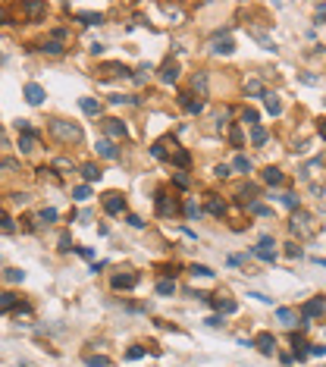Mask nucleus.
<instances>
[{"label": "nucleus", "instance_id": "7ed1b4c3", "mask_svg": "<svg viewBox=\"0 0 326 367\" xmlns=\"http://www.w3.org/2000/svg\"><path fill=\"white\" fill-rule=\"evenodd\" d=\"M311 317H326V298L323 295L311 298V301L301 308V320H311Z\"/></svg>", "mask_w": 326, "mask_h": 367}, {"label": "nucleus", "instance_id": "49530a36", "mask_svg": "<svg viewBox=\"0 0 326 367\" xmlns=\"http://www.w3.org/2000/svg\"><path fill=\"white\" fill-rule=\"evenodd\" d=\"M22 276H25L22 270H13V267L6 270V283H22Z\"/></svg>", "mask_w": 326, "mask_h": 367}, {"label": "nucleus", "instance_id": "603ef678", "mask_svg": "<svg viewBox=\"0 0 326 367\" xmlns=\"http://www.w3.org/2000/svg\"><path fill=\"white\" fill-rule=\"evenodd\" d=\"M176 185H182V189H188V176H185V173H176Z\"/></svg>", "mask_w": 326, "mask_h": 367}, {"label": "nucleus", "instance_id": "1a4fd4ad", "mask_svg": "<svg viewBox=\"0 0 326 367\" xmlns=\"http://www.w3.org/2000/svg\"><path fill=\"white\" fill-rule=\"evenodd\" d=\"M98 72H100V75H107V79H116V75H129L132 69H129L126 63H100V66H98Z\"/></svg>", "mask_w": 326, "mask_h": 367}, {"label": "nucleus", "instance_id": "bb28decb", "mask_svg": "<svg viewBox=\"0 0 326 367\" xmlns=\"http://www.w3.org/2000/svg\"><path fill=\"white\" fill-rule=\"evenodd\" d=\"M188 160H192V157H188V151H185V148H173V164H176V167H182V169H185V167H188Z\"/></svg>", "mask_w": 326, "mask_h": 367}, {"label": "nucleus", "instance_id": "6e6552de", "mask_svg": "<svg viewBox=\"0 0 326 367\" xmlns=\"http://www.w3.org/2000/svg\"><path fill=\"white\" fill-rule=\"evenodd\" d=\"M157 79L163 82V85H173L176 79H179V63L176 60H166V63L160 66V72H157Z\"/></svg>", "mask_w": 326, "mask_h": 367}, {"label": "nucleus", "instance_id": "8fccbe9b", "mask_svg": "<svg viewBox=\"0 0 326 367\" xmlns=\"http://www.w3.org/2000/svg\"><path fill=\"white\" fill-rule=\"evenodd\" d=\"M129 226H135V229H144V220H141V217H135V213H129Z\"/></svg>", "mask_w": 326, "mask_h": 367}, {"label": "nucleus", "instance_id": "09e8293b", "mask_svg": "<svg viewBox=\"0 0 326 367\" xmlns=\"http://www.w3.org/2000/svg\"><path fill=\"white\" fill-rule=\"evenodd\" d=\"M286 254H289V258H301V248L292 242V245H286Z\"/></svg>", "mask_w": 326, "mask_h": 367}, {"label": "nucleus", "instance_id": "a19ab883", "mask_svg": "<svg viewBox=\"0 0 326 367\" xmlns=\"http://www.w3.org/2000/svg\"><path fill=\"white\" fill-rule=\"evenodd\" d=\"M229 141H232V148H242V132H238V126L229 129Z\"/></svg>", "mask_w": 326, "mask_h": 367}, {"label": "nucleus", "instance_id": "2f4dec72", "mask_svg": "<svg viewBox=\"0 0 326 367\" xmlns=\"http://www.w3.org/2000/svg\"><path fill=\"white\" fill-rule=\"evenodd\" d=\"M282 204H286V207L292 210V213H295V210H301V207H298V195L295 192H286V195H282V198H279Z\"/></svg>", "mask_w": 326, "mask_h": 367}, {"label": "nucleus", "instance_id": "412c9836", "mask_svg": "<svg viewBox=\"0 0 326 367\" xmlns=\"http://www.w3.org/2000/svg\"><path fill=\"white\" fill-rule=\"evenodd\" d=\"M72 16L82 25H100V22H104V16H100V13H72Z\"/></svg>", "mask_w": 326, "mask_h": 367}, {"label": "nucleus", "instance_id": "4d7b16f0", "mask_svg": "<svg viewBox=\"0 0 326 367\" xmlns=\"http://www.w3.org/2000/svg\"><path fill=\"white\" fill-rule=\"evenodd\" d=\"M229 173H232V167H226V164L217 167V176H229Z\"/></svg>", "mask_w": 326, "mask_h": 367}, {"label": "nucleus", "instance_id": "0eeeda50", "mask_svg": "<svg viewBox=\"0 0 326 367\" xmlns=\"http://www.w3.org/2000/svg\"><path fill=\"white\" fill-rule=\"evenodd\" d=\"M104 132L110 135V138H126V135H129L126 123H123V119H116V116H107L104 119Z\"/></svg>", "mask_w": 326, "mask_h": 367}, {"label": "nucleus", "instance_id": "37998d69", "mask_svg": "<svg viewBox=\"0 0 326 367\" xmlns=\"http://www.w3.org/2000/svg\"><path fill=\"white\" fill-rule=\"evenodd\" d=\"M151 154L157 157V160H163V157H166V148H163V141H154V144H151Z\"/></svg>", "mask_w": 326, "mask_h": 367}, {"label": "nucleus", "instance_id": "9b49d317", "mask_svg": "<svg viewBox=\"0 0 326 367\" xmlns=\"http://www.w3.org/2000/svg\"><path fill=\"white\" fill-rule=\"evenodd\" d=\"M44 98H47V95H44V88H41V85H35V82H29V85H25V100H29L32 107H38Z\"/></svg>", "mask_w": 326, "mask_h": 367}, {"label": "nucleus", "instance_id": "58836bf2", "mask_svg": "<svg viewBox=\"0 0 326 367\" xmlns=\"http://www.w3.org/2000/svg\"><path fill=\"white\" fill-rule=\"evenodd\" d=\"M0 304H3V311L10 314V311L16 308V295H13V292H3V301H0Z\"/></svg>", "mask_w": 326, "mask_h": 367}, {"label": "nucleus", "instance_id": "a18cd8bd", "mask_svg": "<svg viewBox=\"0 0 326 367\" xmlns=\"http://www.w3.org/2000/svg\"><path fill=\"white\" fill-rule=\"evenodd\" d=\"M151 72H154V66H151V63H144V66H141V69H138V72H135V82H144V79H148V75H151Z\"/></svg>", "mask_w": 326, "mask_h": 367}, {"label": "nucleus", "instance_id": "4c0bfd02", "mask_svg": "<svg viewBox=\"0 0 326 367\" xmlns=\"http://www.w3.org/2000/svg\"><path fill=\"white\" fill-rule=\"evenodd\" d=\"M72 198H75V201H88V198H91V189H88V185H79V189L72 192Z\"/></svg>", "mask_w": 326, "mask_h": 367}, {"label": "nucleus", "instance_id": "39448f33", "mask_svg": "<svg viewBox=\"0 0 326 367\" xmlns=\"http://www.w3.org/2000/svg\"><path fill=\"white\" fill-rule=\"evenodd\" d=\"M157 213H160V217H176V213H179V201H173L166 192H157Z\"/></svg>", "mask_w": 326, "mask_h": 367}, {"label": "nucleus", "instance_id": "79ce46f5", "mask_svg": "<svg viewBox=\"0 0 326 367\" xmlns=\"http://www.w3.org/2000/svg\"><path fill=\"white\" fill-rule=\"evenodd\" d=\"M141 355H144V345H132V348L126 352V358H129V361H138Z\"/></svg>", "mask_w": 326, "mask_h": 367}, {"label": "nucleus", "instance_id": "bf43d9fd", "mask_svg": "<svg viewBox=\"0 0 326 367\" xmlns=\"http://www.w3.org/2000/svg\"><path fill=\"white\" fill-rule=\"evenodd\" d=\"M242 195H251V198H257V185H245Z\"/></svg>", "mask_w": 326, "mask_h": 367}, {"label": "nucleus", "instance_id": "cd10ccee", "mask_svg": "<svg viewBox=\"0 0 326 367\" xmlns=\"http://www.w3.org/2000/svg\"><path fill=\"white\" fill-rule=\"evenodd\" d=\"M232 169H235V173H251V160H248L245 154H238L232 160Z\"/></svg>", "mask_w": 326, "mask_h": 367}, {"label": "nucleus", "instance_id": "f704fd0d", "mask_svg": "<svg viewBox=\"0 0 326 367\" xmlns=\"http://www.w3.org/2000/svg\"><path fill=\"white\" fill-rule=\"evenodd\" d=\"M257 119H261V116H257V110H242V123H248V126H251V129H254V126H257Z\"/></svg>", "mask_w": 326, "mask_h": 367}, {"label": "nucleus", "instance_id": "c756f323", "mask_svg": "<svg viewBox=\"0 0 326 367\" xmlns=\"http://www.w3.org/2000/svg\"><path fill=\"white\" fill-rule=\"evenodd\" d=\"M25 13H29L32 19H38V16L44 13V3H41V0H29V3H25Z\"/></svg>", "mask_w": 326, "mask_h": 367}, {"label": "nucleus", "instance_id": "423d86ee", "mask_svg": "<svg viewBox=\"0 0 326 367\" xmlns=\"http://www.w3.org/2000/svg\"><path fill=\"white\" fill-rule=\"evenodd\" d=\"M251 345H254L261 355H273V352H276V339H273V333H257Z\"/></svg>", "mask_w": 326, "mask_h": 367}, {"label": "nucleus", "instance_id": "5701e85b", "mask_svg": "<svg viewBox=\"0 0 326 367\" xmlns=\"http://www.w3.org/2000/svg\"><path fill=\"white\" fill-rule=\"evenodd\" d=\"M188 273H192L195 279H198V276H201V279H213V276H217V273H213L210 267H204V264H195V267L188 270Z\"/></svg>", "mask_w": 326, "mask_h": 367}, {"label": "nucleus", "instance_id": "4468645a", "mask_svg": "<svg viewBox=\"0 0 326 367\" xmlns=\"http://www.w3.org/2000/svg\"><path fill=\"white\" fill-rule=\"evenodd\" d=\"M179 104H182V110H188L192 116H198L201 110H204V104H201V100H195L192 95H179Z\"/></svg>", "mask_w": 326, "mask_h": 367}, {"label": "nucleus", "instance_id": "20e7f679", "mask_svg": "<svg viewBox=\"0 0 326 367\" xmlns=\"http://www.w3.org/2000/svg\"><path fill=\"white\" fill-rule=\"evenodd\" d=\"M104 210L110 213V217H119V213L126 210V198L119 192H107L104 195Z\"/></svg>", "mask_w": 326, "mask_h": 367}, {"label": "nucleus", "instance_id": "864d4df0", "mask_svg": "<svg viewBox=\"0 0 326 367\" xmlns=\"http://www.w3.org/2000/svg\"><path fill=\"white\" fill-rule=\"evenodd\" d=\"M204 323H207V327H213V330H217V327H223V317H207Z\"/></svg>", "mask_w": 326, "mask_h": 367}, {"label": "nucleus", "instance_id": "9d476101", "mask_svg": "<svg viewBox=\"0 0 326 367\" xmlns=\"http://www.w3.org/2000/svg\"><path fill=\"white\" fill-rule=\"evenodd\" d=\"M110 283H113V289H135L138 286V273H116Z\"/></svg>", "mask_w": 326, "mask_h": 367}, {"label": "nucleus", "instance_id": "393cba45", "mask_svg": "<svg viewBox=\"0 0 326 367\" xmlns=\"http://www.w3.org/2000/svg\"><path fill=\"white\" fill-rule=\"evenodd\" d=\"M207 210L213 213V217H223V213H226V201H220V198H207Z\"/></svg>", "mask_w": 326, "mask_h": 367}, {"label": "nucleus", "instance_id": "473e14b6", "mask_svg": "<svg viewBox=\"0 0 326 367\" xmlns=\"http://www.w3.org/2000/svg\"><path fill=\"white\" fill-rule=\"evenodd\" d=\"M85 364H88V367H110V358H104V355H88V358H85Z\"/></svg>", "mask_w": 326, "mask_h": 367}, {"label": "nucleus", "instance_id": "de8ad7c7", "mask_svg": "<svg viewBox=\"0 0 326 367\" xmlns=\"http://www.w3.org/2000/svg\"><path fill=\"white\" fill-rule=\"evenodd\" d=\"M248 91H251V95H261V98H263V85L257 82V79H251V82H248Z\"/></svg>", "mask_w": 326, "mask_h": 367}, {"label": "nucleus", "instance_id": "c85d7f7f", "mask_svg": "<svg viewBox=\"0 0 326 367\" xmlns=\"http://www.w3.org/2000/svg\"><path fill=\"white\" fill-rule=\"evenodd\" d=\"M157 295H176V279H160V283H157Z\"/></svg>", "mask_w": 326, "mask_h": 367}, {"label": "nucleus", "instance_id": "f3484780", "mask_svg": "<svg viewBox=\"0 0 326 367\" xmlns=\"http://www.w3.org/2000/svg\"><path fill=\"white\" fill-rule=\"evenodd\" d=\"M82 176L88 179V182H100V176H104V169H100L98 164H85V167H82Z\"/></svg>", "mask_w": 326, "mask_h": 367}, {"label": "nucleus", "instance_id": "a878e982", "mask_svg": "<svg viewBox=\"0 0 326 367\" xmlns=\"http://www.w3.org/2000/svg\"><path fill=\"white\" fill-rule=\"evenodd\" d=\"M248 210H251L254 217H273V210L267 207V204H261V201H251V204H248Z\"/></svg>", "mask_w": 326, "mask_h": 367}, {"label": "nucleus", "instance_id": "ddd939ff", "mask_svg": "<svg viewBox=\"0 0 326 367\" xmlns=\"http://www.w3.org/2000/svg\"><path fill=\"white\" fill-rule=\"evenodd\" d=\"M94 148H98V154L107 157V160H116V157H119V151L113 148V141H110V138H98V144H94Z\"/></svg>", "mask_w": 326, "mask_h": 367}, {"label": "nucleus", "instance_id": "aec40b11", "mask_svg": "<svg viewBox=\"0 0 326 367\" xmlns=\"http://www.w3.org/2000/svg\"><path fill=\"white\" fill-rule=\"evenodd\" d=\"M35 144H38V135L35 132H22L19 135V151H35Z\"/></svg>", "mask_w": 326, "mask_h": 367}, {"label": "nucleus", "instance_id": "72a5a7b5", "mask_svg": "<svg viewBox=\"0 0 326 367\" xmlns=\"http://www.w3.org/2000/svg\"><path fill=\"white\" fill-rule=\"evenodd\" d=\"M251 141L263 144V141H267V129H263V126H254V129H251Z\"/></svg>", "mask_w": 326, "mask_h": 367}, {"label": "nucleus", "instance_id": "3c124183", "mask_svg": "<svg viewBox=\"0 0 326 367\" xmlns=\"http://www.w3.org/2000/svg\"><path fill=\"white\" fill-rule=\"evenodd\" d=\"M298 79H301L304 85H317V75H311V72H301V75H298Z\"/></svg>", "mask_w": 326, "mask_h": 367}, {"label": "nucleus", "instance_id": "f257e3e1", "mask_svg": "<svg viewBox=\"0 0 326 367\" xmlns=\"http://www.w3.org/2000/svg\"><path fill=\"white\" fill-rule=\"evenodd\" d=\"M289 229H292V235H298V242H307V238H317V233H320V223H317L314 213L295 210V213H292Z\"/></svg>", "mask_w": 326, "mask_h": 367}, {"label": "nucleus", "instance_id": "052dcab7", "mask_svg": "<svg viewBox=\"0 0 326 367\" xmlns=\"http://www.w3.org/2000/svg\"><path fill=\"white\" fill-rule=\"evenodd\" d=\"M317 132H320V138L326 141V119H320V126H317Z\"/></svg>", "mask_w": 326, "mask_h": 367}, {"label": "nucleus", "instance_id": "a211bd4d", "mask_svg": "<svg viewBox=\"0 0 326 367\" xmlns=\"http://www.w3.org/2000/svg\"><path fill=\"white\" fill-rule=\"evenodd\" d=\"M263 107H267V113H273V116L282 113V100L276 95H263Z\"/></svg>", "mask_w": 326, "mask_h": 367}, {"label": "nucleus", "instance_id": "4be33fe9", "mask_svg": "<svg viewBox=\"0 0 326 367\" xmlns=\"http://www.w3.org/2000/svg\"><path fill=\"white\" fill-rule=\"evenodd\" d=\"M79 107H82L88 116H100V104H98L94 98H82V100H79Z\"/></svg>", "mask_w": 326, "mask_h": 367}, {"label": "nucleus", "instance_id": "ea45409f", "mask_svg": "<svg viewBox=\"0 0 326 367\" xmlns=\"http://www.w3.org/2000/svg\"><path fill=\"white\" fill-rule=\"evenodd\" d=\"M185 217H188V220L201 217V207H198V204H195V201H188V204H185Z\"/></svg>", "mask_w": 326, "mask_h": 367}, {"label": "nucleus", "instance_id": "6e6d98bb", "mask_svg": "<svg viewBox=\"0 0 326 367\" xmlns=\"http://www.w3.org/2000/svg\"><path fill=\"white\" fill-rule=\"evenodd\" d=\"M13 229H16V226H13V220H10V217H3V233H6V235H10V233H13Z\"/></svg>", "mask_w": 326, "mask_h": 367}, {"label": "nucleus", "instance_id": "b1692460", "mask_svg": "<svg viewBox=\"0 0 326 367\" xmlns=\"http://www.w3.org/2000/svg\"><path fill=\"white\" fill-rule=\"evenodd\" d=\"M235 44H232V38H223V41H213V54H232Z\"/></svg>", "mask_w": 326, "mask_h": 367}, {"label": "nucleus", "instance_id": "dca6fc26", "mask_svg": "<svg viewBox=\"0 0 326 367\" xmlns=\"http://www.w3.org/2000/svg\"><path fill=\"white\" fill-rule=\"evenodd\" d=\"M276 320L286 323V327H295V323H301V317H298L292 308H279V311H276Z\"/></svg>", "mask_w": 326, "mask_h": 367}, {"label": "nucleus", "instance_id": "c03bdc74", "mask_svg": "<svg viewBox=\"0 0 326 367\" xmlns=\"http://www.w3.org/2000/svg\"><path fill=\"white\" fill-rule=\"evenodd\" d=\"M44 50H47V54H54V57H60V54H63V44H60V41H47Z\"/></svg>", "mask_w": 326, "mask_h": 367}, {"label": "nucleus", "instance_id": "5fc2aeb1", "mask_svg": "<svg viewBox=\"0 0 326 367\" xmlns=\"http://www.w3.org/2000/svg\"><path fill=\"white\" fill-rule=\"evenodd\" d=\"M311 355H314V358H320V355H326V345H311Z\"/></svg>", "mask_w": 326, "mask_h": 367}, {"label": "nucleus", "instance_id": "e433bc0d", "mask_svg": "<svg viewBox=\"0 0 326 367\" xmlns=\"http://www.w3.org/2000/svg\"><path fill=\"white\" fill-rule=\"evenodd\" d=\"M38 220H41V223H54V220H57V210H54V207H44V210L38 213Z\"/></svg>", "mask_w": 326, "mask_h": 367}, {"label": "nucleus", "instance_id": "2eb2a0df", "mask_svg": "<svg viewBox=\"0 0 326 367\" xmlns=\"http://www.w3.org/2000/svg\"><path fill=\"white\" fill-rule=\"evenodd\" d=\"M248 254H254V258H261V261H267V264H273V261H276V248H267V245H257V248H248Z\"/></svg>", "mask_w": 326, "mask_h": 367}, {"label": "nucleus", "instance_id": "c9c22d12", "mask_svg": "<svg viewBox=\"0 0 326 367\" xmlns=\"http://www.w3.org/2000/svg\"><path fill=\"white\" fill-rule=\"evenodd\" d=\"M54 169H60V173H72V160H66V157H60V160H54Z\"/></svg>", "mask_w": 326, "mask_h": 367}, {"label": "nucleus", "instance_id": "7c9ffc66", "mask_svg": "<svg viewBox=\"0 0 326 367\" xmlns=\"http://www.w3.org/2000/svg\"><path fill=\"white\" fill-rule=\"evenodd\" d=\"M195 91H198V95L201 98H207V75H204V72H198V75H195Z\"/></svg>", "mask_w": 326, "mask_h": 367}, {"label": "nucleus", "instance_id": "6ab92c4d", "mask_svg": "<svg viewBox=\"0 0 326 367\" xmlns=\"http://www.w3.org/2000/svg\"><path fill=\"white\" fill-rule=\"evenodd\" d=\"M261 179H263L267 185H282V173H279L276 167H267V169L261 173Z\"/></svg>", "mask_w": 326, "mask_h": 367}, {"label": "nucleus", "instance_id": "f03ea898", "mask_svg": "<svg viewBox=\"0 0 326 367\" xmlns=\"http://www.w3.org/2000/svg\"><path fill=\"white\" fill-rule=\"evenodd\" d=\"M50 135L60 141H66V144H75V141H82V129L75 123H66V119H50Z\"/></svg>", "mask_w": 326, "mask_h": 367}, {"label": "nucleus", "instance_id": "f8f14e48", "mask_svg": "<svg viewBox=\"0 0 326 367\" xmlns=\"http://www.w3.org/2000/svg\"><path fill=\"white\" fill-rule=\"evenodd\" d=\"M213 308H217L220 314H235L238 301H232V298H226V295H217V298H213Z\"/></svg>", "mask_w": 326, "mask_h": 367}, {"label": "nucleus", "instance_id": "13d9d810", "mask_svg": "<svg viewBox=\"0 0 326 367\" xmlns=\"http://www.w3.org/2000/svg\"><path fill=\"white\" fill-rule=\"evenodd\" d=\"M16 167H19V164H16L13 157H3V169H16Z\"/></svg>", "mask_w": 326, "mask_h": 367}]
</instances>
